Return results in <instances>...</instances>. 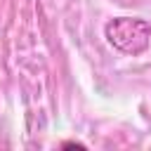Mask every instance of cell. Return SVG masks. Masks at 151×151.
<instances>
[{
	"label": "cell",
	"mask_w": 151,
	"mask_h": 151,
	"mask_svg": "<svg viewBox=\"0 0 151 151\" xmlns=\"http://www.w3.org/2000/svg\"><path fill=\"white\" fill-rule=\"evenodd\" d=\"M106 38L113 47H118L125 54H139L149 47L151 40V26L144 19H130V17H118L106 24Z\"/></svg>",
	"instance_id": "cell-1"
}]
</instances>
